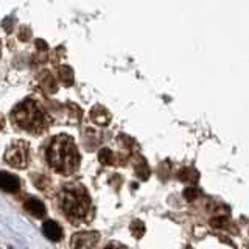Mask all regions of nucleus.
<instances>
[{
  "label": "nucleus",
  "mask_w": 249,
  "mask_h": 249,
  "mask_svg": "<svg viewBox=\"0 0 249 249\" xmlns=\"http://www.w3.org/2000/svg\"><path fill=\"white\" fill-rule=\"evenodd\" d=\"M49 165L61 175H72L80 167V154L70 136L54 137L45 151Z\"/></svg>",
  "instance_id": "nucleus-1"
},
{
  "label": "nucleus",
  "mask_w": 249,
  "mask_h": 249,
  "mask_svg": "<svg viewBox=\"0 0 249 249\" xmlns=\"http://www.w3.org/2000/svg\"><path fill=\"white\" fill-rule=\"evenodd\" d=\"M59 207L69 220H88L92 207L90 196L83 185H66L59 193Z\"/></svg>",
  "instance_id": "nucleus-2"
},
{
  "label": "nucleus",
  "mask_w": 249,
  "mask_h": 249,
  "mask_svg": "<svg viewBox=\"0 0 249 249\" xmlns=\"http://www.w3.org/2000/svg\"><path fill=\"white\" fill-rule=\"evenodd\" d=\"M11 120L18 128L30 132H42L49 126L47 114L35 100H23L13 109Z\"/></svg>",
  "instance_id": "nucleus-3"
},
{
  "label": "nucleus",
  "mask_w": 249,
  "mask_h": 249,
  "mask_svg": "<svg viewBox=\"0 0 249 249\" xmlns=\"http://www.w3.org/2000/svg\"><path fill=\"white\" fill-rule=\"evenodd\" d=\"M5 160L13 168H27L30 163V145L23 142V140H18V142L11 143L5 153Z\"/></svg>",
  "instance_id": "nucleus-4"
},
{
  "label": "nucleus",
  "mask_w": 249,
  "mask_h": 249,
  "mask_svg": "<svg viewBox=\"0 0 249 249\" xmlns=\"http://www.w3.org/2000/svg\"><path fill=\"white\" fill-rule=\"evenodd\" d=\"M98 241V233L97 232H80L75 233L72 237V248H90L95 246Z\"/></svg>",
  "instance_id": "nucleus-5"
},
{
  "label": "nucleus",
  "mask_w": 249,
  "mask_h": 249,
  "mask_svg": "<svg viewBox=\"0 0 249 249\" xmlns=\"http://www.w3.org/2000/svg\"><path fill=\"white\" fill-rule=\"evenodd\" d=\"M20 187L19 178H16L11 173H6V171H0V189L6 193H16Z\"/></svg>",
  "instance_id": "nucleus-6"
},
{
  "label": "nucleus",
  "mask_w": 249,
  "mask_h": 249,
  "mask_svg": "<svg viewBox=\"0 0 249 249\" xmlns=\"http://www.w3.org/2000/svg\"><path fill=\"white\" fill-rule=\"evenodd\" d=\"M25 210L30 213V215H33L36 218H41L45 215V206H44V202L41 199H37L35 196H31V198H27L25 201Z\"/></svg>",
  "instance_id": "nucleus-7"
},
{
  "label": "nucleus",
  "mask_w": 249,
  "mask_h": 249,
  "mask_svg": "<svg viewBox=\"0 0 249 249\" xmlns=\"http://www.w3.org/2000/svg\"><path fill=\"white\" fill-rule=\"evenodd\" d=\"M90 119L92 122L98 124V126H106L111 120V114L107 112V109H105L103 106H93L92 111H90Z\"/></svg>",
  "instance_id": "nucleus-8"
},
{
  "label": "nucleus",
  "mask_w": 249,
  "mask_h": 249,
  "mask_svg": "<svg viewBox=\"0 0 249 249\" xmlns=\"http://www.w3.org/2000/svg\"><path fill=\"white\" fill-rule=\"evenodd\" d=\"M44 235L52 241H59L62 238V229L56 221H45L42 226Z\"/></svg>",
  "instance_id": "nucleus-9"
},
{
  "label": "nucleus",
  "mask_w": 249,
  "mask_h": 249,
  "mask_svg": "<svg viewBox=\"0 0 249 249\" xmlns=\"http://www.w3.org/2000/svg\"><path fill=\"white\" fill-rule=\"evenodd\" d=\"M58 75H59V80L64 86H72L75 81V75H73V70L67 67V66H62L58 70Z\"/></svg>",
  "instance_id": "nucleus-10"
},
{
  "label": "nucleus",
  "mask_w": 249,
  "mask_h": 249,
  "mask_svg": "<svg viewBox=\"0 0 249 249\" xmlns=\"http://www.w3.org/2000/svg\"><path fill=\"white\" fill-rule=\"evenodd\" d=\"M41 86L45 92H56V81H54V78L49 73V72H44L41 75Z\"/></svg>",
  "instance_id": "nucleus-11"
},
{
  "label": "nucleus",
  "mask_w": 249,
  "mask_h": 249,
  "mask_svg": "<svg viewBox=\"0 0 249 249\" xmlns=\"http://www.w3.org/2000/svg\"><path fill=\"white\" fill-rule=\"evenodd\" d=\"M98 159H100L101 163H103V165H109V163L114 162V154H112L111 150H109V148H103V150H101L100 154H98Z\"/></svg>",
  "instance_id": "nucleus-12"
},
{
  "label": "nucleus",
  "mask_w": 249,
  "mask_h": 249,
  "mask_svg": "<svg viewBox=\"0 0 249 249\" xmlns=\"http://www.w3.org/2000/svg\"><path fill=\"white\" fill-rule=\"evenodd\" d=\"M131 232H132V235H134L136 238H142V235L145 233V224L142 221H132L131 224Z\"/></svg>",
  "instance_id": "nucleus-13"
},
{
  "label": "nucleus",
  "mask_w": 249,
  "mask_h": 249,
  "mask_svg": "<svg viewBox=\"0 0 249 249\" xmlns=\"http://www.w3.org/2000/svg\"><path fill=\"white\" fill-rule=\"evenodd\" d=\"M184 195H185V198H187V199H195V198H196L198 192H196V189H195V187H192V189H187V190L184 192Z\"/></svg>",
  "instance_id": "nucleus-14"
},
{
  "label": "nucleus",
  "mask_w": 249,
  "mask_h": 249,
  "mask_svg": "<svg viewBox=\"0 0 249 249\" xmlns=\"http://www.w3.org/2000/svg\"><path fill=\"white\" fill-rule=\"evenodd\" d=\"M19 37H20V41H28V39H30V30L27 27H22Z\"/></svg>",
  "instance_id": "nucleus-15"
},
{
  "label": "nucleus",
  "mask_w": 249,
  "mask_h": 249,
  "mask_svg": "<svg viewBox=\"0 0 249 249\" xmlns=\"http://www.w3.org/2000/svg\"><path fill=\"white\" fill-rule=\"evenodd\" d=\"M5 128V119H3V115L0 114V131H2Z\"/></svg>",
  "instance_id": "nucleus-16"
},
{
  "label": "nucleus",
  "mask_w": 249,
  "mask_h": 249,
  "mask_svg": "<svg viewBox=\"0 0 249 249\" xmlns=\"http://www.w3.org/2000/svg\"><path fill=\"white\" fill-rule=\"evenodd\" d=\"M0 53H2V45H0Z\"/></svg>",
  "instance_id": "nucleus-17"
}]
</instances>
